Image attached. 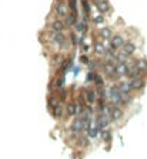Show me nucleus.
Listing matches in <instances>:
<instances>
[{
  "instance_id": "obj_3",
  "label": "nucleus",
  "mask_w": 147,
  "mask_h": 159,
  "mask_svg": "<svg viewBox=\"0 0 147 159\" xmlns=\"http://www.w3.org/2000/svg\"><path fill=\"white\" fill-rule=\"evenodd\" d=\"M66 115L67 116H77V102L76 100H69L66 103Z\"/></svg>"
},
{
  "instance_id": "obj_1",
  "label": "nucleus",
  "mask_w": 147,
  "mask_h": 159,
  "mask_svg": "<svg viewBox=\"0 0 147 159\" xmlns=\"http://www.w3.org/2000/svg\"><path fill=\"white\" fill-rule=\"evenodd\" d=\"M70 131L74 133H82L84 132V123H83V119L80 116H76L74 120L71 122V126H70Z\"/></svg>"
},
{
  "instance_id": "obj_7",
  "label": "nucleus",
  "mask_w": 147,
  "mask_h": 159,
  "mask_svg": "<svg viewBox=\"0 0 147 159\" xmlns=\"http://www.w3.org/2000/svg\"><path fill=\"white\" fill-rule=\"evenodd\" d=\"M77 140H79V145L83 146V148H86V146L90 143L89 136H79V138H77Z\"/></svg>"
},
{
  "instance_id": "obj_2",
  "label": "nucleus",
  "mask_w": 147,
  "mask_h": 159,
  "mask_svg": "<svg viewBox=\"0 0 147 159\" xmlns=\"http://www.w3.org/2000/svg\"><path fill=\"white\" fill-rule=\"evenodd\" d=\"M130 83H131L133 90H141L146 86V79L143 76H139V78H134V79H130Z\"/></svg>"
},
{
  "instance_id": "obj_4",
  "label": "nucleus",
  "mask_w": 147,
  "mask_h": 159,
  "mask_svg": "<svg viewBox=\"0 0 147 159\" xmlns=\"http://www.w3.org/2000/svg\"><path fill=\"white\" fill-rule=\"evenodd\" d=\"M64 112H66V106L63 105V102H60L54 109H51V115H53L56 119H62V118H63V115H64Z\"/></svg>"
},
{
  "instance_id": "obj_6",
  "label": "nucleus",
  "mask_w": 147,
  "mask_h": 159,
  "mask_svg": "<svg viewBox=\"0 0 147 159\" xmlns=\"http://www.w3.org/2000/svg\"><path fill=\"white\" fill-rule=\"evenodd\" d=\"M100 132V128L97 125H91L90 126V129L87 131V135H89V138H96L97 135Z\"/></svg>"
},
{
  "instance_id": "obj_5",
  "label": "nucleus",
  "mask_w": 147,
  "mask_h": 159,
  "mask_svg": "<svg viewBox=\"0 0 147 159\" xmlns=\"http://www.w3.org/2000/svg\"><path fill=\"white\" fill-rule=\"evenodd\" d=\"M123 118V110L119 107V106H114L113 107V110H111V116H110V119L113 120V122H117V120H122Z\"/></svg>"
},
{
  "instance_id": "obj_8",
  "label": "nucleus",
  "mask_w": 147,
  "mask_h": 159,
  "mask_svg": "<svg viewBox=\"0 0 147 159\" xmlns=\"http://www.w3.org/2000/svg\"><path fill=\"white\" fill-rule=\"evenodd\" d=\"M102 132H103V138H104V140L110 142V139H111V133H110L109 129H104V131H102Z\"/></svg>"
}]
</instances>
